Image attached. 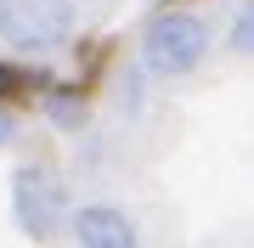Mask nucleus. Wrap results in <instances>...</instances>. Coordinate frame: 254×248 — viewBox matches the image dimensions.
Listing matches in <instances>:
<instances>
[{
    "instance_id": "f257e3e1",
    "label": "nucleus",
    "mask_w": 254,
    "mask_h": 248,
    "mask_svg": "<svg viewBox=\"0 0 254 248\" xmlns=\"http://www.w3.org/2000/svg\"><path fill=\"white\" fill-rule=\"evenodd\" d=\"M203 51H209V23L198 17V11H158L153 23H147V34H141V74H153V79H181L192 74V68L203 62Z\"/></svg>"
},
{
    "instance_id": "f03ea898",
    "label": "nucleus",
    "mask_w": 254,
    "mask_h": 248,
    "mask_svg": "<svg viewBox=\"0 0 254 248\" xmlns=\"http://www.w3.org/2000/svg\"><path fill=\"white\" fill-rule=\"evenodd\" d=\"M73 23H79L73 0H0V40L11 51L46 56L57 46H68Z\"/></svg>"
},
{
    "instance_id": "7ed1b4c3",
    "label": "nucleus",
    "mask_w": 254,
    "mask_h": 248,
    "mask_svg": "<svg viewBox=\"0 0 254 248\" xmlns=\"http://www.w3.org/2000/svg\"><path fill=\"white\" fill-rule=\"evenodd\" d=\"M11 220H17L34 243H51L68 226V192L46 164H23L11 175Z\"/></svg>"
},
{
    "instance_id": "20e7f679",
    "label": "nucleus",
    "mask_w": 254,
    "mask_h": 248,
    "mask_svg": "<svg viewBox=\"0 0 254 248\" xmlns=\"http://www.w3.org/2000/svg\"><path fill=\"white\" fill-rule=\"evenodd\" d=\"M68 226H73V243L79 248H141L136 220L125 209H113V203H85V209L68 214Z\"/></svg>"
},
{
    "instance_id": "39448f33",
    "label": "nucleus",
    "mask_w": 254,
    "mask_h": 248,
    "mask_svg": "<svg viewBox=\"0 0 254 248\" xmlns=\"http://www.w3.org/2000/svg\"><path fill=\"white\" fill-rule=\"evenodd\" d=\"M46 119L57 130H85L91 124V96L73 91V85H51L46 79Z\"/></svg>"
},
{
    "instance_id": "423d86ee",
    "label": "nucleus",
    "mask_w": 254,
    "mask_h": 248,
    "mask_svg": "<svg viewBox=\"0 0 254 248\" xmlns=\"http://www.w3.org/2000/svg\"><path fill=\"white\" fill-rule=\"evenodd\" d=\"M226 46H232L237 56H249V46H254V11H249V0L232 11V34H226Z\"/></svg>"
},
{
    "instance_id": "0eeeda50",
    "label": "nucleus",
    "mask_w": 254,
    "mask_h": 248,
    "mask_svg": "<svg viewBox=\"0 0 254 248\" xmlns=\"http://www.w3.org/2000/svg\"><path fill=\"white\" fill-rule=\"evenodd\" d=\"M17 85H23V74H17L11 62H0V101H6L11 91H17Z\"/></svg>"
},
{
    "instance_id": "6e6552de",
    "label": "nucleus",
    "mask_w": 254,
    "mask_h": 248,
    "mask_svg": "<svg viewBox=\"0 0 254 248\" xmlns=\"http://www.w3.org/2000/svg\"><path fill=\"white\" fill-rule=\"evenodd\" d=\"M11 141H17V119H11L6 107H0V147H11Z\"/></svg>"
}]
</instances>
